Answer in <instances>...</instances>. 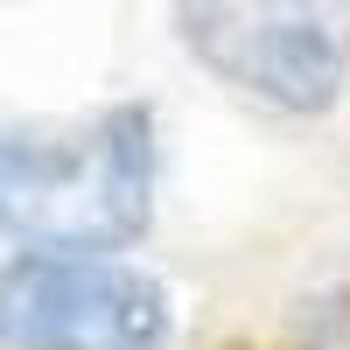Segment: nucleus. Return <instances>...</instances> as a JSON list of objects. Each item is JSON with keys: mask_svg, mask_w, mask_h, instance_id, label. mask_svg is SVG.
<instances>
[{"mask_svg": "<svg viewBox=\"0 0 350 350\" xmlns=\"http://www.w3.org/2000/svg\"><path fill=\"white\" fill-rule=\"evenodd\" d=\"M203 70L280 112H329L350 77V0H175Z\"/></svg>", "mask_w": 350, "mask_h": 350, "instance_id": "obj_2", "label": "nucleus"}, {"mask_svg": "<svg viewBox=\"0 0 350 350\" xmlns=\"http://www.w3.org/2000/svg\"><path fill=\"white\" fill-rule=\"evenodd\" d=\"M154 211V120L112 105L77 133H28L14 161L8 231L56 252H120Z\"/></svg>", "mask_w": 350, "mask_h": 350, "instance_id": "obj_1", "label": "nucleus"}, {"mask_svg": "<svg viewBox=\"0 0 350 350\" xmlns=\"http://www.w3.org/2000/svg\"><path fill=\"white\" fill-rule=\"evenodd\" d=\"M168 295L126 259L36 245L0 267V350H161Z\"/></svg>", "mask_w": 350, "mask_h": 350, "instance_id": "obj_3", "label": "nucleus"}, {"mask_svg": "<svg viewBox=\"0 0 350 350\" xmlns=\"http://www.w3.org/2000/svg\"><path fill=\"white\" fill-rule=\"evenodd\" d=\"M21 126H0V231H8V196H14V161H21Z\"/></svg>", "mask_w": 350, "mask_h": 350, "instance_id": "obj_4", "label": "nucleus"}]
</instances>
